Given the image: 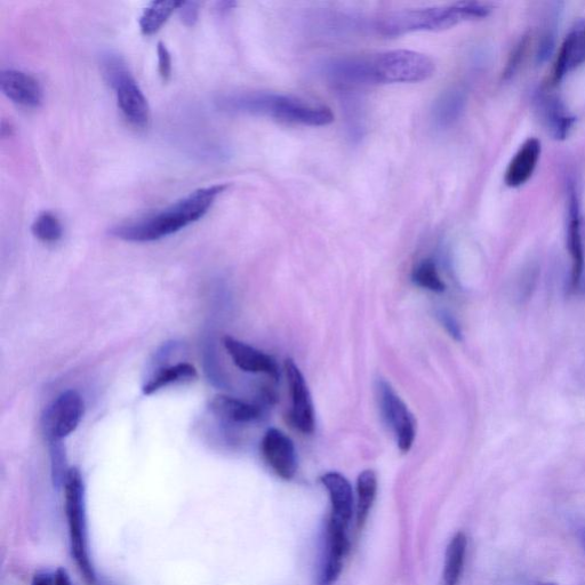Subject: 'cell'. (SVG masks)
Here are the masks:
<instances>
[{"instance_id": "6da1fadb", "label": "cell", "mask_w": 585, "mask_h": 585, "mask_svg": "<svg viewBox=\"0 0 585 585\" xmlns=\"http://www.w3.org/2000/svg\"><path fill=\"white\" fill-rule=\"evenodd\" d=\"M227 188V184H215V186L198 189L179 202L147 218L112 228L110 235L126 242L150 243L176 234L190 224L203 219L216 198Z\"/></svg>"}, {"instance_id": "7a4b0ae2", "label": "cell", "mask_w": 585, "mask_h": 585, "mask_svg": "<svg viewBox=\"0 0 585 585\" xmlns=\"http://www.w3.org/2000/svg\"><path fill=\"white\" fill-rule=\"evenodd\" d=\"M219 107L306 126H326L334 122L330 108L285 94L254 92L228 95L220 99Z\"/></svg>"}, {"instance_id": "3957f363", "label": "cell", "mask_w": 585, "mask_h": 585, "mask_svg": "<svg viewBox=\"0 0 585 585\" xmlns=\"http://www.w3.org/2000/svg\"><path fill=\"white\" fill-rule=\"evenodd\" d=\"M493 12V5L484 2H459L448 6L420 8L388 14L379 22L383 36H400L413 31H442L462 22L482 20Z\"/></svg>"}, {"instance_id": "277c9868", "label": "cell", "mask_w": 585, "mask_h": 585, "mask_svg": "<svg viewBox=\"0 0 585 585\" xmlns=\"http://www.w3.org/2000/svg\"><path fill=\"white\" fill-rule=\"evenodd\" d=\"M63 490L71 556L85 581L94 585L96 575L88 542L85 486L82 474L77 468L69 469Z\"/></svg>"}, {"instance_id": "5b68a950", "label": "cell", "mask_w": 585, "mask_h": 585, "mask_svg": "<svg viewBox=\"0 0 585 585\" xmlns=\"http://www.w3.org/2000/svg\"><path fill=\"white\" fill-rule=\"evenodd\" d=\"M367 63L372 85L420 83L436 72V64L428 55L408 50L367 56Z\"/></svg>"}, {"instance_id": "8992f818", "label": "cell", "mask_w": 585, "mask_h": 585, "mask_svg": "<svg viewBox=\"0 0 585 585\" xmlns=\"http://www.w3.org/2000/svg\"><path fill=\"white\" fill-rule=\"evenodd\" d=\"M101 68L104 78L115 90L118 108L127 122L134 127H147L150 120L148 100L124 60L116 54H107L102 58Z\"/></svg>"}, {"instance_id": "52a82bcc", "label": "cell", "mask_w": 585, "mask_h": 585, "mask_svg": "<svg viewBox=\"0 0 585 585\" xmlns=\"http://www.w3.org/2000/svg\"><path fill=\"white\" fill-rule=\"evenodd\" d=\"M85 404L75 390L63 392L48 406L43 416V431L48 443L62 442L83 419Z\"/></svg>"}, {"instance_id": "ba28073f", "label": "cell", "mask_w": 585, "mask_h": 585, "mask_svg": "<svg viewBox=\"0 0 585 585\" xmlns=\"http://www.w3.org/2000/svg\"><path fill=\"white\" fill-rule=\"evenodd\" d=\"M376 391L383 419L395 432L399 450L407 453L411 450L416 435L414 416L387 381L380 380Z\"/></svg>"}, {"instance_id": "9c48e42d", "label": "cell", "mask_w": 585, "mask_h": 585, "mask_svg": "<svg viewBox=\"0 0 585 585\" xmlns=\"http://www.w3.org/2000/svg\"><path fill=\"white\" fill-rule=\"evenodd\" d=\"M567 247L572 260L571 290L580 291L585 271V220L578 188L568 187Z\"/></svg>"}, {"instance_id": "30bf717a", "label": "cell", "mask_w": 585, "mask_h": 585, "mask_svg": "<svg viewBox=\"0 0 585 585\" xmlns=\"http://www.w3.org/2000/svg\"><path fill=\"white\" fill-rule=\"evenodd\" d=\"M552 88L547 85L536 93L535 110L552 138L565 140L573 131L576 119Z\"/></svg>"}, {"instance_id": "8fae6325", "label": "cell", "mask_w": 585, "mask_h": 585, "mask_svg": "<svg viewBox=\"0 0 585 585\" xmlns=\"http://www.w3.org/2000/svg\"><path fill=\"white\" fill-rule=\"evenodd\" d=\"M285 371L292 397V422L303 434H312L315 431V411L306 380L292 359L286 360Z\"/></svg>"}, {"instance_id": "7c38bea8", "label": "cell", "mask_w": 585, "mask_h": 585, "mask_svg": "<svg viewBox=\"0 0 585 585\" xmlns=\"http://www.w3.org/2000/svg\"><path fill=\"white\" fill-rule=\"evenodd\" d=\"M583 64H585V19L574 24L560 45L549 85L557 86Z\"/></svg>"}, {"instance_id": "4fadbf2b", "label": "cell", "mask_w": 585, "mask_h": 585, "mask_svg": "<svg viewBox=\"0 0 585 585\" xmlns=\"http://www.w3.org/2000/svg\"><path fill=\"white\" fill-rule=\"evenodd\" d=\"M261 450L264 460L276 474L285 480L292 479L298 470L294 444L283 431L270 429L264 435Z\"/></svg>"}, {"instance_id": "5bb4252c", "label": "cell", "mask_w": 585, "mask_h": 585, "mask_svg": "<svg viewBox=\"0 0 585 585\" xmlns=\"http://www.w3.org/2000/svg\"><path fill=\"white\" fill-rule=\"evenodd\" d=\"M0 87L8 99L19 106L37 108L43 102V90L38 80L27 72L7 69L0 75Z\"/></svg>"}, {"instance_id": "9a60e30c", "label": "cell", "mask_w": 585, "mask_h": 585, "mask_svg": "<svg viewBox=\"0 0 585 585\" xmlns=\"http://www.w3.org/2000/svg\"><path fill=\"white\" fill-rule=\"evenodd\" d=\"M223 344L232 362L240 370L247 373L267 374L270 378L278 380L279 368L276 360L271 356L242 341L231 338V336H226L223 339Z\"/></svg>"}, {"instance_id": "2e32d148", "label": "cell", "mask_w": 585, "mask_h": 585, "mask_svg": "<svg viewBox=\"0 0 585 585\" xmlns=\"http://www.w3.org/2000/svg\"><path fill=\"white\" fill-rule=\"evenodd\" d=\"M322 483L330 495V522L348 528L354 514V492L349 480L339 472H328L322 477Z\"/></svg>"}, {"instance_id": "e0dca14e", "label": "cell", "mask_w": 585, "mask_h": 585, "mask_svg": "<svg viewBox=\"0 0 585 585\" xmlns=\"http://www.w3.org/2000/svg\"><path fill=\"white\" fill-rule=\"evenodd\" d=\"M348 528L333 522L327 526V555L320 575V585H332L338 581L343 568V560L349 550Z\"/></svg>"}, {"instance_id": "ac0fdd59", "label": "cell", "mask_w": 585, "mask_h": 585, "mask_svg": "<svg viewBox=\"0 0 585 585\" xmlns=\"http://www.w3.org/2000/svg\"><path fill=\"white\" fill-rule=\"evenodd\" d=\"M541 141L527 139L516 152L504 175V182L510 188H519L532 178L541 157Z\"/></svg>"}, {"instance_id": "d6986e66", "label": "cell", "mask_w": 585, "mask_h": 585, "mask_svg": "<svg viewBox=\"0 0 585 585\" xmlns=\"http://www.w3.org/2000/svg\"><path fill=\"white\" fill-rule=\"evenodd\" d=\"M466 104V91L460 87L450 88L435 101L431 110L432 123L438 130L451 127L460 119Z\"/></svg>"}, {"instance_id": "ffe728a7", "label": "cell", "mask_w": 585, "mask_h": 585, "mask_svg": "<svg viewBox=\"0 0 585 585\" xmlns=\"http://www.w3.org/2000/svg\"><path fill=\"white\" fill-rule=\"evenodd\" d=\"M210 410L221 420L231 423H250L261 418L258 406L226 395L215 396L211 400Z\"/></svg>"}, {"instance_id": "44dd1931", "label": "cell", "mask_w": 585, "mask_h": 585, "mask_svg": "<svg viewBox=\"0 0 585 585\" xmlns=\"http://www.w3.org/2000/svg\"><path fill=\"white\" fill-rule=\"evenodd\" d=\"M197 378L196 368L187 363H180L160 368L152 378L144 384L143 394L150 396L172 384L188 382Z\"/></svg>"}, {"instance_id": "7402d4cb", "label": "cell", "mask_w": 585, "mask_h": 585, "mask_svg": "<svg viewBox=\"0 0 585 585\" xmlns=\"http://www.w3.org/2000/svg\"><path fill=\"white\" fill-rule=\"evenodd\" d=\"M468 540L466 534L459 532L448 544L445 556L443 579L445 585H456L461 579L466 562Z\"/></svg>"}, {"instance_id": "603a6c76", "label": "cell", "mask_w": 585, "mask_h": 585, "mask_svg": "<svg viewBox=\"0 0 585 585\" xmlns=\"http://www.w3.org/2000/svg\"><path fill=\"white\" fill-rule=\"evenodd\" d=\"M378 492V478L373 470H365L357 479L356 517L359 530L364 527Z\"/></svg>"}, {"instance_id": "cb8c5ba5", "label": "cell", "mask_w": 585, "mask_h": 585, "mask_svg": "<svg viewBox=\"0 0 585 585\" xmlns=\"http://www.w3.org/2000/svg\"><path fill=\"white\" fill-rule=\"evenodd\" d=\"M182 2H154L143 11L140 18V28L144 35L155 34L170 18L174 11H178Z\"/></svg>"}, {"instance_id": "d4e9b609", "label": "cell", "mask_w": 585, "mask_h": 585, "mask_svg": "<svg viewBox=\"0 0 585 585\" xmlns=\"http://www.w3.org/2000/svg\"><path fill=\"white\" fill-rule=\"evenodd\" d=\"M32 235L40 242L53 244L59 242L63 236V227L60 219L52 212L39 214L31 226Z\"/></svg>"}, {"instance_id": "484cf974", "label": "cell", "mask_w": 585, "mask_h": 585, "mask_svg": "<svg viewBox=\"0 0 585 585\" xmlns=\"http://www.w3.org/2000/svg\"><path fill=\"white\" fill-rule=\"evenodd\" d=\"M413 282L426 290L443 293L445 284L438 274L436 264L432 260H423L413 271Z\"/></svg>"}, {"instance_id": "4316f807", "label": "cell", "mask_w": 585, "mask_h": 585, "mask_svg": "<svg viewBox=\"0 0 585 585\" xmlns=\"http://www.w3.org/2000/svg\"><path fill=\"white\" fill-rule=\"evenodd\" d=\"M51 461H52V477L54 485L63 486L66 480L69 469L66 468V453L62 442L50 443Z\"/></svg>"}, {"instance_id": "83f0119b", "label": "cell", "mask_w": 585, "mask_h": 585, "mask_svg": "<svg viewBox=\"0 0 585 585\" xmlns=\"http://www.w3.org/2000/svg\"><path fill=\"white\" fill-rule=\"evenodd\" d=\"M532 44V38L530 35L524 36L522 39L519 40V43L512 51L509 61L507 63L506 70H504V79H509L514 77L522 63L526 58V54L528 50H530V46Z\"/></svg>"}, {"instance_id": "f1b7e54d", "label": "cell", "mask_w": 585, "mask_h": 585, "mask_svg": "<svg viewBox=\"0 0 585 585\" xmlns=\"http://www.w3.org/2000/svg\"><path fill=\"white\" fill-rule=\"evenodd\" d=\"M157 54L159 74L164 80H168L170 79L172 72V59L171 54L168 52L164 43L160 42L158 44Z\"/></svg>"}, {"instance_id": "f546056e", "label": "cell", "mask_w": 585, "mask_h": 585, "mask_svg": "<svg viewBox=\"0 0 585 585\" xmlns=\"http://www.w3.org/2000/svg\"><path fill=\"white\" fill-rule=\"evenodd\" d=\"M180 18L187 26H194L198 20L199 5L195 2H182L179 7Z\"/></svg>"}, {"instance_id": "4dcf8cb0", "label": "cell", "mask_w": 585, "mask_h": 585, "mask_svg": "<svg viewBox=\"0 0 585 585\" xmlns=\"http://www.w3.org/2000/svg\"><path fill=\"white\" fill-rule=\"evenodd\" d=\"M438 319L440 320V323H442L446 328V331L450 333L453 339L456 341L462 340L461 328L452 315L448 314L446 311H439Z\"/></svg>"}, {"instance_id": "1f68e13d", "label": "cell", "mask_w": 585, "mask_h": 585, "mask_svg": "<svg viewBox=\"0 0 585 585\" xmlns=\"http://www.w3.org/2000/svg\"><path fill=\"white\" fill-rule=\"evenodd\" d=\"M31 585H54V575L46 572L37 573L32 579Z\"/></svg>"}, {"instance_id": "d6a6232c", "label": "cell", "mask_w": 585, "mask_h": 585, "mask_svg": "<svg viewBox=\"0 0 585 585\" xmlns=\"http://www.w3.org/2000/svg\"><path fill=\"white\" fill-rule=\"evenodd\" d=\"M54 585H72L66 571L59 570L54 574Z\"/></svg>"}, {"instance_id": "836d02e7", "label": "cell", "mask_w": 585, "mask_h": 585, "mask_svg": "<svg viewBox=\"0 0 585 585\" xmlns=\"http://www.w3.org/2000/svg\"><path fill=\"white\" fill-rule=\"evenodd\" d=\"M578 538H579V541L581 543L582 548L585 551V524L579 527Z\"/></svg>"}, {"instance_id": "e575fe53", "label": "cell", "mask_w": 585, "mask_h": 585, "mask_svg": "<svg viewBox=\"0 0 585 585\" xmlns=\"http://www.w3.org/2000/svg\"><path fill=\"white\" fill-rule=\"evenodd\" d=\"M526 585H558L556 583H552V582H539V581H534L531 583H527Z\"/></svg>"}, {"instance_id": "d590c367", "label": "cell", "mask_w": 585, "mask_h": 585, "mask_svg": "<svg viewBox=\"0 0 585 585\" xmlns=\"http://www.w3.org/2000/svg\"><path fill=\"white\" fill-rule=\"evenodd\" d=\"M580 291H583V292L585 293V284H583V285L581 286V290H580Z\"/></svg>"}]
</instances>
